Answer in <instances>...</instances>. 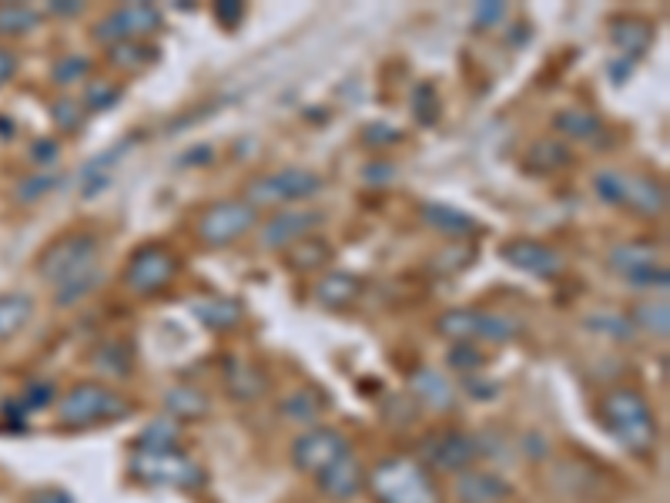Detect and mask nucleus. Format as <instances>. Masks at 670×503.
Here are the masks:
<instances>
[{"mask_svg": "<svg viewBox=\"0 0 670 503\" xmlns=\"http://www.w3.org/2000/svg\"><path fill=\"white\" fill-rule=\"evenodd\" d=\"M601 419L610 430V437L634 456H650L657 450L660 430L654 410L647 403V397L634 386H617V390H607L601 400Z\"/></svg>", "mask_w": 670, "mask_h": 503, "instance_id": "nucleus-1", "label": "nucleus"}, {"mask_svg": "<svg viewBox=\"0 0 670 503\" xmlns=\"http://www.w3.org/2000/svg\"><path fill=\"white\" fill-rule=\"evenodd\" d=\"M366 490L376 503H443L437 477L413 456L379 460L366 477Z\"/></svg>", "mask_w": 670, "mask_h": 503, "instance_id": "nucleus-2", "label": "nucleus"}, {"mask_svg": "<svg viewBox=\"0 0 670 503\" xmlns=\"http://www.w3.org/2000/svg\"><path fill=\"white\" fill-rule=\"evenodd\" d=\"M98 255H101V242L94 231H85V228L67 231V236L54 239L41 255H37V276L58 289L88 273H98Z\"/></svg>", "mask_w": 670, "mask_h": 503, "instance_id": "nucleus-3", "label": "nucleus"}, {"mask_svg": "<svg viewBox=\"0 0 670 503\" xmlns=\"http://www.w3.org/2000/svg\"><path fill=\"white\" fill-rule=\"evenodd\" d=\"M128 400L122 393H114L104 382H77L74 390L58 403V423L67 430H88L98 423L125 419L128 416Z\"/></svg>", "mask_w": 670, "mask_h": 503, "instance_id": "nucleus-4", "label": "nucleus"}, {"mask_svg": "<svg viewBox=\"0 0 670 503\" xmlns=\"http://www.w3.org/2000/svg\"><path fill=\"white\" fill-rule=\"evenodd\" d=\"M128 474L148 487H178V490H194L205 483L202 467L188 453L175 450H144L138 447L128 456Z\"/></svg>", "mask_w": 670, "mask_h": 503, "instance_id": "nucleus-5", "label": "nucleus"}, {"mask_svg": "<svg viewBox=\"0 0 670 503\" xmlns=\"http://www.w3.org/2000/svg\"><path fill=\"white\" fill-rule=\"evenodd\" d=\"M594 188H597L601 202L617 205V209H630L637 215H663V209H667V191L650 175L601 172L594 178Z\"/></svg>", "mask_w": 670, "mask_h": 503, "instance_id": "nucleus-6", "label": "nucleus"}, {"mask_svg": "<svg viewBox=\"0 0 670 503\" xmlns=\"http://www.w3.org/2000/svg\"><path fill=\"white\" fill-rule=\"evenodd\" d=\"M323 191V175L308 172V168H282V172H268L249 181L245 202L252 209H275V205H292L305 202Z\"/></svg>", "mask_w": 670, "mask_h": 503, "instance_id": "nucleus-7", "label": "nucleus"}, {"mask_svg": "<svg viewBox=\"0 0 670 503\" xmlns=\"http://www.w3.org/2000/svg\"><path fill=\"white\" fill-rule=\"evenodd\" d=\"M258 209H252L245 199H222L212 202L208 209H202L199 222H194V231L199 239L212 249H225L231 242H239L242 236L255 228Z\"/></svg>", "mask_w": 670, "mask_h": 503, "instance_id": "nucleus-8", "label": "nucleus"}, {"mask_svg": "<svg viewBox=\"0 0 670 503\" xmlns=\"http://www.w3.org/2000/svg\"><path fill=\"white\" fill-rule=\"evenodd\" d=\"M178 255L165 246H141L131 252L128 265H125V286L135 295H157L162 289H168L178 276Z\"/></svg>", "mask_w": 670, "mask_h": 503, "instance_id": "nucleus-9", "label": "nucleus"}, {"mask_svg": "<svg viewBox=\"0 0 670 503\" xmlns=\"http://www.w3.org/2000/svg\"><path fill=\"white\" fill-rule=\"evenodd\" d=\"M162 27V11L154 4H125L108 11L98 24H94V41L104 48L125 45V41H144L148 34H154Z\"/></svg>", "mask_w": 670, "mask_h": 503, "instance_id": "nucleus-10", "label": "nucleus"}, {"mask_svg": "<svg viewBox=\"0 0 670 503\" xmlns=\"http://www.w3.org/2000/svg\"><path fill=\"white\" fill-rule=\"evenodd\" d=\"M480 460V440L469 437L463 430H443L432 433L422 443V467L429 470H443V474H463L472 463Z\"/></svg>", "mask_w": 670, "mask_h": 503, "instance_id": "nucleus-11", "label": "nucleus"}, {"mask_svg": "<svg viewBox=\"0 0 670 503\" xmlns=\"http://www.w3.org/2000/svg\"><path fill=\"white\" fill-rule=\"evenodd\" d=\"M345 453H352V443L342 430H332V427L308 430L292 443V463L302 474H312V477H319Z\"/></svg>", "mask_w": 670, "mask_h": 503, "instance_id": "nucleus-12", "label": "nucleus"}, {"mask_svg": "<svg viewBox=\"0 0 670 503\" xmlns=\"http://www.w3.org/2000/svg\"><path fill=\"white\" fill-rule=\"evenodd\" d=\"M500 255L503 262H509L514 268H520V273H530L536 279H557L564 273V255L546 242L517 239V242H506Z\"/></svg>", "mask_w": 670, "mask_h": 503, "instance_id": "nucleus-13", "label": "nucleus"}, {"mask_svg": "<svg viewBox=\"0 0 670 503\" xmlns=\"http://www.w3.org/2000/svg\"><path fill=\"white\" fill-rule=\"evenodd\" d=\"M323 225L319 212H279L271 215L262 228V246L265 249H289L299 239L312 236L315 228Z\"/></svg>", "mask_w": 670, "mask_h": 503, "instance_id": "nucleus-14", "label": "nucleus"}, {"mask_svg": "<svg viewBox=\"0 0 670 503\" xmlns=\"http://www.w3.org/2000/svg\"><path fill=\"white\" fill-rule=\"evenodd\" d=\"M319 490L329 496V500H352V496H359L366 490V470H363V463L356 460V453H345L339 456L332 467H326L319 477Z\"/></svg>", "mask_w": 670, "mask_h": 503, "instance_id": "nucleus-15", "label": "nucleus"}, {"mask_svg": "<svg viewBox=\"0 0 670 503\" xmlns=\"http://www.w3.org/2000/svg\"><path fill=\"white\" fill-rule=\"evenodd\" d=\"M456 500L459 503H509L514 500V487L496 474L469 467L456 474Z\"/></svg>", "mask_w": 670, "mask_h": 503, "instance_id": "nucleus-16", "label": "nucleus"}, {"mask_svg": "<svg viewBox=\"0 0 670 503\" xmlns=\"http://www.w3.org/2000/svg\"><path fill=\"white\" fill-rule=\"evenodd\" d=\"M610 41L623 54V61H637L654 45V24L630 14L610 17Z\"/></svg>", "mask_w": 670, "mask_h": 503, "instance_id": "nucleus-17", "label": "nucleus"}, {"mask_svg": "<svg viewBox=\"0 0 670 503\" xmlns=\"http://www.w3.org/2000/svg\"><path fill=\"white\" fill-rule=\"evenodd\" d=\"M419 215H422V222H426L429 228L443 231V236H450V239H469V236H477V231H480V222H477V218H472L469 212L453 209V205L426 202V205L419 209Z\"/></svg>", "mask_w": 670, "mask_h": 503, "instance_id": "nucleus-18", "label": "nucleus"}, {"mask_svg": "<svg viewBox=\"0 0 670 503\" xmlns=\"http://www.w3.org/2000/svg\"><path fill=\"white\" fill-rule=\"evenodd\" d=\"M567 165H570V148L560 138H536L523 154V168L533 175H549Z\"/></svg>", "mask_w": 670, "mask_h": 503, "instance_id": "nucleus-19", "label": "nucleus"}, {"mask_svg": "<svg viewBox=\"0 0 670 503\" xmlns=\"http://www.w3.org/2000/svg\"><path fill=\"white\" fill-rule=\"evenodd\" d=\"M554 128L567 141H601L607 135L604 122L597 118L594 111H586V108H564V111H557Z\"/></svg>", "mask_w": 670, "mask_h": 503, "instance_id": "nucleus-20", "label": "nucleus"}, {"mask_svg": "<svg viewBox=\"0 0 670 503\" xmlns=\"http://www.w3.org/2000/svg\"><path fill=\"white\" fill-rule=\"evenodd\" d=\"M359 295H363V282L352 273H329L315 286V299L326 309H349Z\"/></svg>", "mask_w": 670, "mask_h": 503, "instance_id": "nucleus-21", "label": "nucleus"}, {"mask_svg": "<svg viewBox=\"0 0 670 503\" xmlns=\"http://www.w3.org/2000/svg\"><path fill=\"white\" fill-rule=\"evenodd\" d=\"M282 262L292 268V273H315V268L332 262V246L319 236H305L282 252Z\"/></svg>", "mask_w": 670, "mask_h": 503, "instance_id": "nucleus-22", "label": "nucleus"}, {"mask_svg": "<svg viewBox=\"0 0 670 503\" xmlns=\"http://www.w3.org/2000/svg\"><path fill=\"white\" fill-rule=\"evenodd\" d=\"M413 390H416V397H419L426 406H432V410H453V406H456L453 382H450L443 373H437V369H419V373L413 376Z\"/></svg>", "mask_w": 670, "mask_h": 503, "instance_id": "nucleus-23", "label": "nucleus"}, {"mask_svg": "<svg viewBox=\"0 0 670 503\" xmlns=\"http://www.w3.org/2000/svg\"><path fill=\"white\" fill-rule=\"evenodd\" d=\"M225 386L235 400H258L268 393V376L255 363H231L225 373Z\"/></svg>", "mask_w": 670, "mask_h": 503, "instance_id": "nucleus-24", "label": "nucleus"}, {"mask_svg": "<svg viewBox=\"0 0 670 503\" xmlns=\"http://www.w3.org/2000/svg\"><path fill=\"white\" fill-rule=\"evenodd\" d=\"M194 316H199L208 329L215 332H225V329H235L242 323L245 316V309L239 299H202V302H194Z\"/></svg>", "mask_w": 670, "mask_h": 503, "instance_id": "nucleus-25", "label": "nucleus"}, {"mask_svg": "<svg viewBox=\"0 0 670 503\" xmlns=\"http://www.w3.org/2000/svg\"><path fill=\"white\" fill-rule=\"evenodd\" d=\"M627 319H630V326H634V329H644L650 336L667 339V332H670V305H667V299H644V302L630 305Z\"/></svg>", "mask_w": 670, "mask_h": 503, "instance_id": "nucleus-26", "label": "nucleus"}, {"mask_svg": "<svg viewBox=\"0 0 670 503\" xmlns=\"http://www.w3.org/2000/svg\"><path fill=\"white\" fill-rule=\"evenodd\" d=\"M34 316V299L24 292H4L0 295V342L17 336Z\"/></svg>", "mask_w": 670, "mask_h": 503, "instance_id": "nucleus-27", "label": "nucleus"}, {"mask_svg": "<svg viewBox=\"0 0 670 503\" xmlns=\"http://www.w3.org/2000/svg\"><path fill=\"white\" fill-rule=\"evenodd\" d=\"M154 61H157V48H151L148 41H125V45L108 48V64L125 74H138L151 67Z\"/></svg>", "mask_w": 670, "mask_h": 503, "instance_id": "nucleus-28", "label": "nucleus"}, {"mask_svg": "<svg viewBox=\"0 0 670 503\" xmlns=\"http://www.w3.org/2000/svg\"><path fill=\"white\" fill-rule=\"evenodd\" d=\"M165 406L175 419H202L208 413V397L194 386H175L165 397Z\"/></svg>", "mask_w": 670, "mask_h": 503, "instance_id": "nucleus-29", "label": "nucleus"}, {"mask_svg": "<svg viewBox=\"0 0 670 503\" xmlns=\"http://www.w3.org/2000/svg\"><path fill=\"white\" fill-rule=\"evenodd\" d=\"M472 259H477V246L472 242H453V246H443L437 255L429 259V273L432 276H459Z\"/></svg>", "mask_w": 670, "mask_h": 503, "instance_id": "nucleus-30", "label": "nucleus"}, {"mask_svg": "<svg viewBox=\"0 0 670 503\" xmlns=\"http://www.w3.org/2000/svg\"><path fill=\"white\" fill-rule=\"evenodd\" d=\"M477 326H480V309H450V313H443L437 323L440 336H446L453 342L477 339Z\"/></svg>", "mask_w": 670, "mask_h": 503, "instance_id": "nucleus-31", "label": "nucleus"}, {"mask_svg": "<svg viewBox=\"0 0 670 503\" xmlns=\"http://www.w3.org/2000/svg\"><path fill=\"white\" fill-rule=\"evenodd\" d=\"M41 14L27 4H0V37H24L37 27Z\"/></svg>", "mask_w": 670, "mask_h": 503, "instance_id": "nucleus-32", "label": "nucleus"}, {"mask_svg": "<svg viewBox=\"0 0 670 503\" xmlns=\"http://www.w3.org/2000/svg\"><path fill=\"white\" fill-rule=\"evenodd\" d=\"M520 323L517 319H509L503 313H480V326H477V339H486V342H509V339H517L520 336Z\"/></svg>", "mask_w": 670, "mask_h": 503, "instance_id": "nucleus-33", "label": "nucleus"}, {"mask_svg": "<svg viewBox=\"0 0 670 503\" xmlns=\"http://www.w3.org/2000/svg\"><path fill=\"white\" fill-rule=\"evenodd\" d=\"M61 181H64V175L58 168H41V172H34L30 178H24L17 185V199L21 202H37V199H45L48 191H54Z\"/></svg>", "mask_w": 670, "mask_h": 503, "instance_id": "nucleus-34", "label": "nucleus"}, {"mask_svg": "<svg viewBox=\"0 0 670 503\" xmlns=\"http://www.w3.org/2000/svg\"><path fill=\"white\" fill-rule=\"evenodd\" d=\"M610 265L623 276L627 268H637V265H647V262H657V252L650 246H641V242H623L617 249H610Z\"/></svg>", "mask_w": 670, "mask_h": 503, "instance_id": "nucleus-35", "label": "nucleus"}, {"mask_svg": "<svg viewBox=\"0 0 670 503\" xmlns=\"http://www.w3.org/2000/svg\"><path fill=\"white\" fill-rule=\"evenodd\" d=\"M586 329L607 332V336H614V339H620V342H627V339H634V336H637V329L630 326L627 313H594V316H586Z\"/></svg>", "mask_w": 670, "mask_h": 503, "instance_id": "nucleus-36", "label": "nucleus"}, {"mask_svg": "<svg viewBox=\"0 0 670 503\" xmlns=\"http://www.w3.org/2000/svg\"><path fill=\"white\" fill-rule=\"evenodd\" d=\"M178 443V423L175 419H154L151 427H144L141 443L144 450H175Z\"/></svg>", "mask_w": 670, "mask_h": 503, "instance_id": "nucleus-37", "label": "nucleus"}, {"mask_svg": "<svg viewBox=\"0 0 670 503\" xmlns=\"http://www.w3.org/2000/svg\"><path fill=\"white\" fill-rule=\"evenodd\" d=\"M446 363L466 376H477L486 366V353H480V345H472V342H456L453 353L446 356Z\"/></svg>", "mask_w": 670, "mask_h": 503, "instance_id": "nucleus-38", "label": "nucleus"}, {"mask_svg": "<svg viewBox=\"0 0 670 503\" xmlns=\"http://www.w3.org/2000/svg\"><path fill=\"white\" fill-rule=\"evenodd\" d=\"M54 125L61 128V131H67V135H74V131H81L85 128V118H88V111L77 104L74 98H61V101H54Z\"/></svg>", "mask_w": 670, "mask_h": 503, "instance_id": "nucleus-39", "label": "nucleus"}, {"mask_svg": "<svg viewBox=\"0 0 670 503\" xmlns=\"http://www.w3.org/2000/svg\"><path fill=\"white\" fill-rule=\"evenodd\" d=\"M413 111H416L419 125H437V118H440L437 88H432V85H416V91H413Z\"/></svg>", "mask_w": 670, "mask_h": 503, "instance_id": "nucleus-40", "label": "nucleus"}, {"mask_svg": "<svg viewBox=\"0 0 670 503\" xmlns=\"http://www.w3.org/2000/svg\"><path fill=\"white\" fill-rule=\"evenodd\" d=\"M286 416L289 419H315V416H319L323 413V400L319 397H315V390H299V393H292L289 400H286Z\"/></svg>", "mask_w": 670, "mask_h": 503, "instance_id": "nucleus-41", "label": "nucleus"}, {"mask_svg": "<svg viewBox=\"0 0 670 503\" xmlns=\"http://www.w3.org/2000/svg\"><path fill=\"white\" fill-rule=\"evenodd\" d=\"M623 279L630 286H644V289H667L670 276H667V268L657 265V262H647V265H637V268H627Z\"/></svg>", "mask_w": 670, "mask_h": 503, "instance_id": "nucleus-42", "label": "nucleus"}, {"mask_svg": "<svg viewBox=\"0 0 670 503\" xmlns=\"http://www.w3.org/2000/svg\"><path fill=\"white\" fill-rule=\"evenodd\" d=\"M91 71V61L81 58V54H71V58H61L51 71L54 77V85H74V81H81V77Z\"/></svg>", "mask_w": 670, "mask_h": 503, "instance_id": "nucleus-43", "label": "nucleus"}, {"mask_svg": "<svg viewBox=\"0 0 670 503\" xmlns=\"http://www.w3.org/2000/svg\"><path fill=\"white\" fill-rule=\"evenodd\" d=\"M114 101H122V85H114V81H91L85 91V104L91 111H108Z\"/></svg>", "mask_w": 670, "mask_h": 503, "instance_id": "nucleus-44", "label": "nucleus"}, {"mask_svg": "<svg viewBox=\"0 0 670 503\" xmlns=\"http://www.w3.org/2000/svg\"><path fill=\"white\" fill-rule=\"evenodd\" d=\"M54 400V382H27L24 386V406L27 410H45Z\"/></svg>", "mask_w": 670, "mask_h": 503, "instance_id": "nucleus-45", "label": "nucleus"}, {"mask_svg": "<svg viewBox=\"0 0 670 503\" xmlns=\"http://www.w3.org/2000/svg\"><path fill=\"white\" fill-rule=\"evenodd\" d=\"M506 17V4H477V11H472V24L477 27H496L500 21Z\"/></svg>", "mask_w": 670, "mask_h": 503, "instance_id": "nucleus-46", "label": "nucleus"}, {"mask_svg": "<svg viewBox=\"0 0 670 503\" xmlns=\"http://www.w3.org/2000/svg\"><path fill=\"white\" fill-rule=\"evenodd\" d=\"M242 17H245V4H235V0H231V4H215V21L225 30H235V27L242 24Z\"/></svg>", "mask_w": 670, "mask_h": 503, "instance_id": "nucleus-47", "label": "nucleus"}, {"mask_svg": "<svg viewBox=\"0 0 670 503\" xmlns=\"http://www.w3.org/2000/svg\"><path fill=\"white\" fill-rule=\"evenodd\" d=\"M14 74H17V54H14L11 48L0 45V88H4Z\"/></svg>", "mask_w": 670, "mask_h": 503, "instance_id": "nucleus-48", "label": "nucleus"}, {"mask_svg": "<svg viewBox=\"0 0 670 503\" xmlns=\"http://www.w3.org/2000/svg\"><path fill=\"white\" fill-rule=\"evenodd\" d=\"M363 178H366V181H392V178H396V168H392L389 162H372V165L363 172Z\"/></svg>", "mask_w": 670, "mask_h": 503, "instance_id": "nucleus-49", "label": "nucleus"}, {"mask_svg": "<svg viewBox=\"0 0 670 503\" xmlns=\"http://www.w3.org/2000/svg\"><path fill=\"white\" fill-rule=\"evenodd\" d=\"M30 503H74L61 487H48V490H41V493H34V500Z\"/></svg>", "mask_w": 670, "mask_h": 503, "instance_id": "nucleus-50", "label": "nucleus"}, {"mask_svg": "<svg viewBox=\"0 0 670 503\" xmlns=\"http://www.w3.org/2000/svg\"><path fill=\"white\" fill-rule=\"evenodd\" d=\"M188 162H212V148H208V144H205V148H202V144H194L191 151H185L181 159H178L181 168H188Z\"/></svg>", "mask_w": 670, "mask_h": 503, "instance_id": "nucleus-51", "label": "nucleus"}, {"mask_svg": "<svg viewBox=\"0 0 670 503\" xmlns=\"http://www.w3.org/2000/svg\"><path fill=\"white\" fill-rule=\"evenodd\" d=\"M48 11H51V14H61V17H74V14L85 11V4H64V0H54Z\"/></svg>", "mask_w": 670, "mask_h": 503, "instance_id": "nucleus-52", "label": "nucleus"}]
</instances>
